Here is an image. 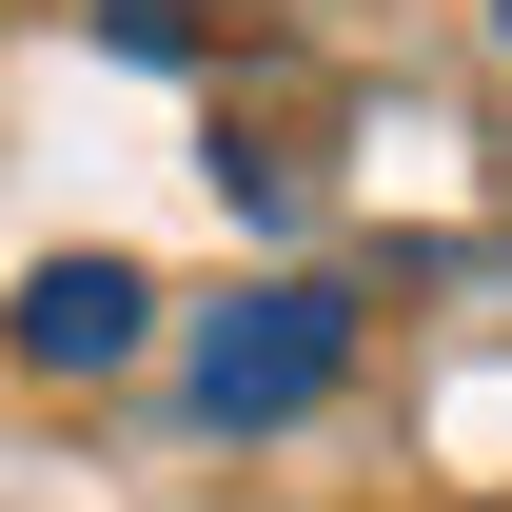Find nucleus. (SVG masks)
<instances>
[{
	"mask_svg": "<svg viewBox=\"0 0 512 512\" xmlns=\"http://www.w3.org/2000/svg\"><path fill=\"white\" fill-rule=\"evenodd\" d=\"M0 335H20L40 375H99V355L138 335V276H119V256H60V276H20V316H0Z\"/></svg>",
	"mask_w": 512,
	"mask_h": 512,
	"instance_id": "nucleus-1",
	"label": "nucleus"
}]
</instances>
